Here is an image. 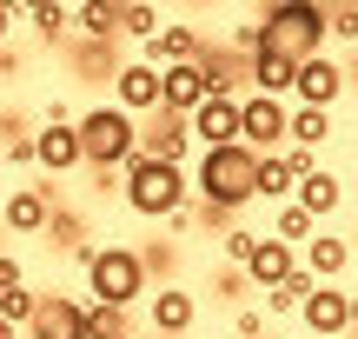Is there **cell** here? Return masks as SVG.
<instances>
[{"instance_id": "cell-1", "label": "cell", "mask_w": 358, "mask_h": 339, "mask_svg": "<svg viewBox=\"0 0 358 339\" xmlns=\"http://www.w3.org/2000/svg\"><path fill=\"white\" fill-rule=\"evenodd\" d=\"M120 200H127L133 220H173V213L192 200V173L186 167H166V160L133 153L127 173H120Z\"/></svg>"}, {"instance_id": "cell-2", "label": "cell", "mask_w": 358, "mask_h": 339, "mask_svg": "<svg viewBox=\"0 0 358 339\" xmlns=\"http://www.w3.org/2000/svg\"><path fill=\"white\" fill-rule=\"evenodd\" d=\"M252 173H259V153L252 146H206L199 167H192V200H206L213 213H239L252 207Z\"/></svg>"}, {"instance_id": "cell-3", "label": "cell", "mask_w": 358, "mask_h": 339, "mask_svg": "<svg viewBox=\"0 0 358 339\" xmlns=\"http://www.w3.org/2000/svg\"><path fill=\"white\" fill-rule=\"evenodd\" d=\"M146 293H153V273H146V260H140L133 240L93 247V260H87V300L93 306H120V313H133V300H146Z\"/></svg>"}, {"instance_id": "cell-4", "label": "cell", "mask_w": 358, "mask_h": 339, "mask_svg": "<svg viewBox=\"0 0 358 339\" xmlns=\"http://www.w3.org/2000/svg\"><path fill=\"white\" fill-rule=\"evenodd\" d=\"M73 133H80V160H87L93 173H127V160L140 153V120L120 113L113 100L87 106V113L73 120Z\"/></svg>"}, {"instance_id": "cell-5", "label": "cell", "mask_w": 358, "mask_h": 339, "mask_svg": "<svg viewBox=\"0 0 358 339\" xmlns=\"http://www.w3.org/2000/svg\"><path fill=\"white\" fill-rule=\"evenodd\" d=\"M259 20H266V47H279L285 60H312L332 40V20L319 0H272V7H259Z\"/></svg>"}, {"instance_id": "cell-6", "label": "cell", "mask_w": 358, "mask_h": 339, "mask_svg": "<svg viewBox=\"0 0 358 339\" xmlns=\"http://www.w3.org/2000/svg\"><path fill=\"white\" fill-rule=\"evenodd\" d=\"M239 146H252V153H279V146H285V100H266V93L245 87L239 93Z\"/></svg>"}, {"instance_id": "cell-7", "label": "cell", "mask_w": 358, "mask_h": 339, "mask_svg": "<svg viewBox=\"0 0 358 339\" xmlns=\"http://www.w3.org/2000/svg\"><path fill=\"white\" fill-rule=\"evenodd\" d=\"M47 220H53V180H27V186H13V193L0 200V226L20 233V240H40Z\"/></svg>"}, {"instance_id": "cell-8", "label": "cell", "mask_w": 358, "mask_h": 339, "mask_svg": "<svg viewBox=\"0 0 358 339\" xmlns=\"http://www.w3.org/2000/svg\"><path fill=\"white\" fill-rule=\"evenodd\" d=\"M345 67L332 60V53H312V60H299V80H292V106H319V113H332L338 93H345Z\"/></svg>"}, {"instance_id": "cell-9", "label": "cell", "mask_w": 358, "mask_h": 339, "mask_svg": "<svg viewBox=\"0 0 358 339\" xmlns=\"http://www.w3.org/2000/svg\"><path fill=\"white\" fill-rule=\"evenodd\" d=\"M113 106L133 120H153L159 113V67L153 60H120L113 67Z\"/></svg>"}, {"instance_id": "cell-10", "label": "cell", "mask_w": 358, "mask_h": 339, "mask_svg": "<svg viewBox=\"0 0 358 339\" xmlns=\"http://www.w3.org/2000/svg\"><path fill=\"white\" fill-rule=\"evenodd\" d=\"M186 127H192V146H199V153L206 146H239V100H232V93H206Z\"/></svg>"}, {"instance_id": "cell-11", "label": "cell", "mask_w": 358, "mask_h": 339, "mask_svg": "<svg viewBox=\"0 0 358 339\" xmlns=\"http://www.w3.org/2000/svg\"><path fill=\"white\" fill-rule=\"evenodd\" d=\"M27 339H87V300H73V293H40V313Z\"/></svg>"}, {"instance_id": "cell-12", "label": "cell", "mask_w": 358, "mask_h": 339, "mask_svg": "<svg viewBox=\"0 0 358 339\" xmlns=\"http://www.w3.org/2000/svg\"><path fill=\"white\" fill-rule=\"evenodd\" d=\"M146 313H153V333L159 339H186L192 326H199V293H186L179 279H173V286H153Z\"/></svg>"}, {"instance_id": "cell-13", "label": "cell", "mask_w": 358, "mask_h": 339, "mask_svg": "<svg viewBox=\"0 0 358 339\" xmlns=\"http://www.w3.org/2000/svg\"><path fill=\"white\" fill-rule=\"evenodd\" d=\"M299 319H306L312 339H345L352 333V293L345 286H319L306 306H299Z\"/></svg>"}, {"instance_id": "cell-14", "label": "cell", "mask_w": 358, "mask_h": 339, "mask_svg": "<svg viewBox=\"0 0 358 339\" xmlns=\"http://www.w3.org/2000/svg\"><path fill=\"white\" fill-rule=\"evenodd\" d=\"M199 53H206V34H199V27L166 20L153 40H146V53H140V60H153V67H192Z\"/></svg>"}, {"instance_id": "cell-15", "label": "cell", "mask_w": 358, "mask_h": 339, "mask_svg": "<svg viewBox=\"0 0 358 339\" xmlns=\"http://www.w3.org/2000/svg\"><path fill=\"white\" fill-rule=\"evenodd\" d=\"M140 153H146V160H166V167H186L192 127H186V120H173V113H153V120L140 127Z\"/></svg>"}, {"instance_id": "cell-16", "label": "cell", "mask_w": 358, "mask_h": 339, "mask_svg": "<svg viewBox=\"0 0 358 339\" xmlns=\"http://www.w3.org/2000/svg\"><path fill=\"white\" fill-rule=\"evenodd\" d=\"M292 266H299V253L285 247V240H272V233H259V247L245 253V266H239V273L252 279L259 293H272V286H285V273H292Z\"/></svg>"}, {"instance_id": "cell-17", "label": "cell", "mask_w": 358, "mask_h": 339, "mask_svg": "<svg viewBox=\"0 0 358 339\" xmlns=\"http://www.w3.org/2000/svg\"><path fill=\"white\" fill-rule=\"evenodd\" d=\"M34 167L47 173V180H66L73 167H87V160H80V133L73 127H40L34 133Z\"/></svg>"}, {"instance_id": "cell-18", "label": "cell", "mask_w": 358, "mask_h": 339, "mask_svg": "<svg viewBox=\"0 0 358 339\" xmlns=\"http://www.w3.org/2000/svg\"><path fill=\"white\" fill-rule=\"evenodd\" d=\"M245 80H252V93H266V100H292L299 60H285L279 47H266V53H259V60H245Z\"/></svg>"}, {"instance_id": "cell-19", "label": "cell", "mask_w": 358, "mask_h": 339, "mask_svg": "<svg viewBox=\"0 0 358 339\" xmlns=\"http://www.w3.org/2000/svg\"><path fill=\"white\" fill-rule=\"evenodd\" d=\"M299 266H306V273L319 279V286H338V273L352 266V247H345L338 233H319V240H312L306 253H299Z\"/></svg>"}, {"instance_id": "cell-20", "label": "cell", "mask_w": 358, "mask_h": 339, "mask_svg": "<svg viewBox=\"0 0 358 339\" xmlns=\"http://www.w3.org/2000/svg\"><path fill=\"white\" fill-rule=\"evenodd\" d=\"M332 140V113H319V106H285V146H319Z\"/></svg>"}, {"instance_id": "cell-21", "label": "cell", "mask_w": 358, "mask_h": 339, "mask_svg": "<svg viewBox=\"0 0 358 339\" xmlns=\"http://www.w3.org/2000/svg\"><path fill=\"white\" fill-rule=\"evenodd\" d=\"M73 34H87L93 47H106V40L120 34V0H80L73 7Z\"/></svg>"}, {"instance_id": "cell-22", "label": "cell", "mask_w": 358, "mask_h": 339, "mask_svg": "<svg viewBox=\"0 0 358 339\" xmlns=\"http://www.w3.org/2000/svg\"><path fill=\"white\" fill-rule=\"evenodd\" d=\"M272 240H285L292 253H306L312 240H319V220H312V213L299 207V200H285V207L272 213Z\"/></svg>"}, {"instance_id": "cell-23", "label": "cell", "mask_w": 358, "mask_h": 339, "mask_svg": "<svg viewBox=\"0 0 358 339\" xmlns=\"http://www.w3.org/2000/svg\"><path fill=\"white\" fill-rule=\"evenodd\" d=\"M292 200H299V207L312 213V220H325V213H338V200H345V186H338V173H325V167H319L312 180H299V193H292Z\"/></svg>"}, {"instance_id": "cell-24", "label": "cell", "mask_w": 358, "mask_h": 339, "mask_svg": "<svg viewBox=\"0 0 358 339\" xmlns=\"http://www.w3.org/2000/svg\"><path fill=\"white\" fill-rule=\"evenodd\" d=\"M299 193V180L285 173L279 153H259V173H252V200H272V207H285V200Z\"/></svg>"}, {"instance_id": "cell-25", "label": "cell", "mask_w": 358, "mask_h": 339, "mask_svg": "<svg viewBox=\"0 0 358 339\" xmlns=\"http://www.w3.org/2000/svg\"><path fill=\"white\" fill-rule=\"evenodd\" d=\"M47 240H53V253H73L80 266L93 260V247H87V220H80V213H66V207H53V220H47Z\"/></svg>"}, {"instance_id": "cell-26", "label": "cell", "mask_w": 358, "mask_h": 339, "mask_svg": "<svg viewBox=\"0 0 358 339\" xmlns=\"http://www.w3.org/2000/svg\"><path fill=\"white\" fill-rule=\"evenodd\" d=\"M199 74H206V93H232V100H239V60H232L226 47H213V40H206V53H199Z\"/></svg>"}, {"instance_id": "cell-27", "label": "cell", "mask_w": 358, "mask_h": 339, "mask_svg": "<svg viewBox=\"0 0 358 339\" xmlns=\"http://www.w3.org/2000/svg\"><path fill=\"white\" fill-rule=\"evenodd\" d=\"M20 20L34 27L40 40H60L66 27H73V7H60V0H34V7H20Z\"/></svg>"}, {"instance_id": "cell-28", "label": "cell", "mask_w": 358, "mask_h": 339, "mask_svg": "<svg viewBox=\"0 0 358 339\" xmlns=\"http://www.w3.org/2000/svg\"><path fill=\"white\" fill-rule=\"evenodd\" d=\"M159 27H166L159 7H146V0H120V34H127V40H153Z\"/></svg>"}, {"instance_id": "cell-29", "label": "cell", "mask_w": 358, "mask_h": 339, "mask_svg": "<svg viewBox=\"0 0 358 339\" xmlns=\"http://www.w3.org/2000/svg\"><path fill=\"white\" fill-rule=\"evenodd\" d=\"M34 313H40V293H27V286L0 293V319H7L13 333H27V326H34Z\"/></svg>"}, {"instance_id": "cell-30", "label": "cell", "mask_w": 358, "mask_h": 339, "mask_svg": "<svg viewBox=\"0 0 358 339\" xmlns=\"http://www.w3.org/2000/svg\"><path fill=\"white\" fill-rule=\"evenodd\" d=\"M226 53H232V60H239V53H245V60H259V53H266V20H259V13H252V20H239L226 34Z\"/></svg>"}, {"instance_id": "cell-31", "label": "cell", "mask_w": 358, "mask_h": 339, "mask_svg": "<svg viewBox=\"0 0 358 339\" xmlns=\"http://www.w3.org/2000/svg\"><path fill=\"white\" fill-rule=\"evenodd\" d=\"M87 339H133V333H127V313H120V306H93V300H87Z\"/></svg>"}, {"instance_id": "cell-32", "label": "cell", "mask_w": 358, "mask_h": 339, "mask_svg": "<svg viewBox=\"0 0 358 339\" xmlns=\"http://www.w3.org/2000/svg\"><path fill=\"white\" fill-rule=\"evenodd\" d=\"M213 293H219V306H226V313H239V306H245V293H252V279H245L239 266H219Z\"/></svg>"}, {"instance_id": "cell-33", "label": "cell", "mask_w": 358, "mask_h": 339, "mask_svg": "<svg viewBox=\"0 0 358 339\" xmlns=\"http://www.w3.org/2000/svg\"><path fill=\"white\" fill-rule=\"evenodd\" d=\"M325 20H332L338 47H358V7H325Z\"/></svg>"}, {"instance_id": "cell-34", "label": "cell", "mask_w": 358, "mask_h": 339, "mask_svg": "<svg viewBox=\"0 0 358 339\" xmlns=\"http://www.w3.org/2000/svg\"><path fill=\"white\" fill-rule=\"evenodd\" d=\"M279 160H285L292 180H312V173H319V153H312V146H279Z\"/></svg>"}, {"instance_id": "cell-35", "label": "cell", "mask_w": 358, "mask_h": 339, "mask_svg": "<svg viewBox=\"0 0 358 339\" xmlns=\"http://www.w3.org/2000/svg\"><path fill=\"white\" fill-rule=\"evenodd\" d=\"M219 247H226V266H245V253L259 247V233H252V226H232V233L219 240Z\"/></svg>"}, {"instance_id": "cell-36", "label": "cell", "mask_w": 358, "mask_h": 339, "mask_svg": "<svg viewBox=\"0 0 358 339\" xmlns=\"http://www.w3.org/2000/svg\"><path fill=\"white\" fill-rule=\"evenodd\" d=\"M0 160H7V167H34V133H20V140H7V146H0Z\"/></svg>"}, {"instance_id": "cell-37", "label": "cell", "mask_w": 358, "mask_h": 339, "mask_svg": "<svg viewBox=\"0 0 358 339\" xmlns=\"http://www.w3.org/2000/svg\"><path fill=\"white\" fill-rule=\"evenodd\" d=\"M13 286H27V279H20V260H7V253H0V293H13Z\"/></svg>"}, {"instance_id": "cell-38", "label": "cell", "mask_w": 358, "mask_h": 339, "mask_svg": "<svg viewBox=\"0 0 358 339\" xmlns=\"http://www.w3.org/2000/svg\"><path fill=\"white\" fill-rule=\"evenodd\" d=\"M232 326H239V339H266V319H259V313H239Z\"/></svg>"}, {"instance_id": "cell-39", "label": "cell", "mask_w": 358, "mask_h": 339, "mask_svg": "<svg viewBox=\"0 0 358 339\" xmlns=\"http://www.w3.org/2000/svg\"><path fill=\"white\" fill-rule=\"evenodd\" d=\"M13 27H20V7H7V0H0V47H7V34Z\"/></svg>"}, {"instance_id": "cell-40", "label": "cell", "mask_w": 358, "mask_h": 339, "mask_svg": "<svg viewBox=\"0 0 358 339\" xmlns=\"http://www.w3.org/2000/svg\"><path fill=\"white\" fill-rule=\"evenodd\" d=\"M352 339H358V293H352Z\"/></svg>"}, {"instance_id": "cell-41", "label": "cell", "mask_w": 358, "mask_h": 339, "mask_svg": "<svg viewBox=\"0 0 358 339\" xmlns=\"http://www.w3.org/2000/svg\"><path fill=\"white\" fill-rule=\"evenodd\" d=\"M0 339H20V333H13V326H7V319H0Z\"/></svg>"}, {"instance_id": "cell-42", "label": "cell", "mask_w": 358, "mask_h": 339, "mask_svg": "<svg viewBox=\"0 0 358 339\" xmlns=\"http://www.w3.org/2000/svg\"><path fill=\"white\" fill-rule=\"evenodd\" d=\"M153 339H159V333H153Z\"/></svg>"}]
</instances>
